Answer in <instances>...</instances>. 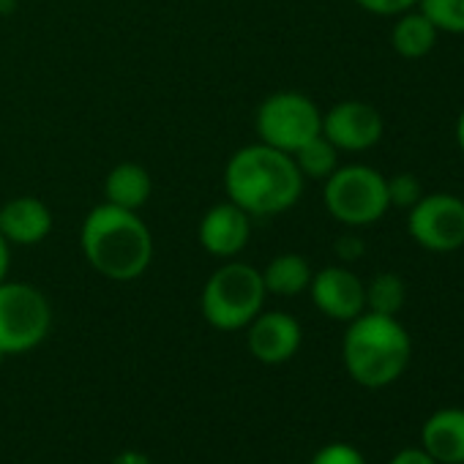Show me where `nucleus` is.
<instances>
[{
  "label": "nucleus",
  "mask_w": 464,
  "mask_h": 464,
  "mask_svg": "<svg viewBox=\"0 0 464 464\" xmlns=\"http://www.w3.org/2000/svg\"><path fill=\"white\" fill-rule=\"evenodd\" d=\"M382 115L366 102H339L328 112H323V137L331 140L336 150H369L382 140Z\"/></svg>",
  "instance_id": "1a4fd4ad"
},
{
  "label": "nucleus",
  "mask_w": 464,
  "mask_h": 464,
  "mask_svg": "<svg viewBox=\"0 0 464 464\" xmlns=\"http://www.w3.org/2000/svg\"><path fill=\"white\" fill-rule=\"evenodd\" d=\"M304 180L295 159L266 142L236 150L224 167L227 199L249 216H279L290 210L304 194Z\"/></svg>",
  "instance_id": "f257e3e1"
},
{
  "label": "nucleus",
  "mask_w": 464,
  "mask_h": 464,
  "mask_svg": "<svg viewBox=\"0 0 464 464\" xmlns=\"http://www.w3.org/2000/svg\"><path fill=\"white\" fill-rule=\"evenodd\" d=\"M153 194V178L142 164L123 161L110 169L104 178V199L110 205L126 208V210H140Z\"/></svg>",
  "instance_id": "2eb2a0df"
},
{
  "label": "nucleus",
  "mask_w": 464,
  "mask_h": 464,
  "mask_svg": "<svg viewBox=\"0 0 464 464\" xmlns=\"http://www.w3.org/2000/svg\"><path fill=\"white\" fill-rule=\"evenodd\" d=\"M323 199L328 213L347 227H369L391 208L385 175L366 164L336 167L325 178Z\"/></svg>",
  "instance_id": "39448f33"
},
{
  "label": "nucleus",
  "mask_w": 464,
  "mask_h": 464,
  "mask_svg": "<svg viewBox=\"0 0 464 464\" xmlns=\"http://www.w3.org/2000/svg\"><path fill=\"white\" fill-rule=\"evenodd\" d=\"M53 232V210L39 197H12L0 208V236L9 246H36Z\"/></svg>",
  "instance_id": "ddd939ff"
},
{
  "label": "nucleus",
  "mask_w": 464,
  "mask_h": 464,
  "mask_svg": "<svg viewBox=\"0 0 464 464\" xmlns=\"http://www.w3.org/2000/svg\"><path fill=\"white\" fill-rule=\"evenodd\" d=\"M456 142H459V150L464 153V110L459 112V121H456Z\"/></svg>",
  "instance_id": "cd10ccee"
},
{
  "label": "nucleus",
  "mask_w": 464,
  "mask_h": 464,
  "mask_svg": "<svg viewBox=\"0 0 464 464\" xmlns=\"http://www.w3.org/2000/svg\"><path fill=\"white\" fill-rule=\"evenodd\" d=\"M53 325L47 295L25 282H0V358L36 350Z\"/></svg>",
  "instance_id": "423d86ee"
},
{
  "label": "nucleus",
  "mask_w": 464,
  "mask_h": 464,
  "mask_svg": "<svg viewBox=\"0 0 464 464\" xmlns=\"http://www.w3.org/2000/svg\"><path fill=\"white\" fill-rule=\"evenodd\" d=\"M418 12L437 28V34L464 36V0H418Z\"/></svg>",
  "instance_id": "aec40b11"
},
{
  "label": "nucleus",
  "mask_w": 464,
  "mask_h": 464,
  "mask_svg": "<svg viewBox=\"0 0 464 464\" xmlns=\"http://www.w3.org/2000/svg\"><path fill=\"white\" fill-rule=\"evenodd\" d=\"M336 255H339L342 263H355V260L363 257V241L355 238V236H342L336 241Z\"/></svg>",
  "instance_id": "b1692460"
},
{
  "label": "nucleus",
  "mask_w": 464,
  "mask_h": 464,
  "mask_svg": "<svg viewBox=\"0 0 464 464\" xmlns=\"http://www.w3.org/2000/svg\"><path fill=\"white\" fill-rule=\"evenodd\" d=\"M112 464H150V459L145 453H140V450H121L112 459Z\"/></svg>",
  "instance_id": "a878e982"
},
{
  "label": "nucleus",
  "mask_w": 464,
  "mask_h": 464,
  "mask_svg": "<svg viewBox=\"0 0 464 464\" xmlns=\"http://www.w3.org/2000/svg\"><path fill=\"white\" fill-rule=\"evenodd\" d=\"M255 126L260 142L293 156L309 140L323 134V112L309 96L298 91H279L260 104Z\"/></svg>",
  "instance_id": "0eeeda50"
},
{
  "label": "nucleus",
  "mask_w": 464,
  "mask_h": 464,
  "mask_svg": "<svg viewBox=\"0 0 464 464\" xmlns=\"http://www.w3.org/2000/svg\"><path fill=\"white\" fill-rule=\"evenodd\" d=\"M410 238L434 255H450L464 246V199L448 191L423 194L407 216Z\"/></svg>",
  "instance_id": "6e6552de"
},
{
  "label": "nucleus",
  "mask_w": 464,
  "mask_h": 464,
  "mask_svg": "<svg viewBox=\"0 0 464 464\" xmlns=\"http://www.w3.org/2000/svg\"><path fill=\"white\" fill-rule=\"evenodd\" d=\"M246 328L249 353L268 366L287 363L304 342L301 323L287 312H260Z\"/></svg>",
  "instance_id": "9b49d317"
},
{
  "label": "nucleus",
  "mask_w": 464,
  "mask_h": 464,
  "mask_svg": "<svg viewBox=\"0 0 464 464\" xmlns=\"http://www.w3.org/2000/svg\"><path fill=\"white\" fill-rule=\"evenodd\" d=\"M309 464H366V459L350 442H328L312 456Z\"/></svg>",
  "instance_id": "4be33fe9"
},
{
  "label": "nucleus",
  "mask_w": 464,
  "mask_h": 464,
  "mask_svg": "<svg viewBox=\"0 0 464 464\" xmlns=\"http://www.w3.org/2000/svg\"><path fill=\"white\" fill-rule=\"evenodd\" d=\"M266 295L263 271L249 263H227L205 282L199 309L216 331H241L263 312Z\"/></svg>",
  "instance_id": "20e7f679"
},
{
  "label": "nucleus",
  "mask_w": 464,
  "mask_h": 464,
  "mask_svg": "<svg viewBox=\"0 0 464 464\" xmlns=\"http://www.w3.org/2000/svg\"><path fill=\"white\" fill-rule=\"evenodd\" d=\"M437 36H440V34H437V28L426 20V14L418 12V9H410V12H404V14L396 17V25H393V31H391V44H393V50H396L401 58H407V61H420V58H426V55L434 50Z\"/></svg>",
  "instance_id": "dca6fc26"
},
{
  "label": "nucleus",
  "mask_w": 464,
  "mask_h": 464,
  "mask_svg": "<svg viewBox=\"0 0 464 464\" xmlns=\"http://www.w3.org/2000/svg\"><path fill=\"white\" fill-rule=\"evenodd\" d=\"M312 266L306 257L301 255H279L268 263V268L263 271V282H266V290L274 293V295H282V298H293V295H301L309 290L312 285Z\"/></svg>",
  "instance_id": "f3484780"
},
{
  "label": "nucleus",
  "mask_w": 464,
  "mask_h": 464,
  "mask_svg": "<svg viewBox=\"0 0 464 464\" xmlns=\"http://www.w3.org/2000/svg\"><path fill=\"white\" fill-rule=\"evenodd\" d=\"M404 301H407V287H404L401 276H396V274H388V271L377 274L366 285V312L396 317L401 312Z\"/></svg>",
  "instance_id": "6ab92c4d"
},
{
  "label": "nucleus",
  "mask_w": 464,
  "mask_h": 464,
  "mask_svg": "<svg viewBox=\"0 0 464 464\" xmlns=\"http://www.w3.org/2000/svg\"><path fill=\"white\" fill-rule=\"evenodd\" d=\"M412 342L396 317L363 312L350 320L342 342L347 374L363 388H385L410 366Z\"/></svg>",
  "instance_id": "7ed1b4c3"
},
{
  "label": "nucleus",
  "mask_w": 464,
  "mask_h": 464,
  "mask_svg": "<svg viewBox=\"0 0 464 464\" xmlns=\"http://www.w3.org/2000/svg\"><path fill=\"white\" fill-rule=\"evenodd\" d=\"M420 448L437 464H464V410L442 407L420 429Z\"/></svg>",
  "instance_id": "4468645a"
},
{
  "label": "nucleus",
  "mask_w": 464,
  "mask_h": 464,
  "mask_svg": "<svg viewBox=\"0 0 464 464\" xmlns=\"http://www.w3.org/2000/svg\"><path fill=\"white\" fill-rule=\"evenodd\" d=\"M391 464H437V461L423 448H404L391 459Z\"/></svg>",
  "instance_id": "393cba45"
},
{
  "label": "nucleus",
  "mask_w": 464,
  "mask_h": 464,
  "mask_svg": "<svg viewBox=\"0 0 464 464\" xmlns=\"http://www.w3.org/2000/svg\"><path fill=\"white\" fill-rule=\"evenodd\" d=\"M355 4L377 17H399L418 6V0H355Z\"/></svg>",
  "instance_id": "5701e85b"
},
{
  "label": "nucleus",
  "mask_w": 464,
  "mask_h": 464,
  "mask_svg": "<svg viewBox=\"0 0 464 464\" xmlns=\"http://www.w3.org/2000/svg\"><path fill=\"white\" fill-rule=\"evenodd\" d=\"M298 169L304 178L312 180H325L336 167H339V150L331 140H325L323 134H317L314 140H309L304 148H298L293 153Z\"/></svg>",
  "instance_id": "a211bd4d"
},
{
  "label": "nucleus",
  "mask_w": 464,
  "mask_h": 464,
  "mask_svg": "<svg viewBox=\"0 0 464 464\" xmlns=\"http://www.w3.org/2000/svg\"><path fill=\"white\" fill-rule=\"evenodd\" d=\"M252 238V216L236 202L213 205L199 221V244L213 257H236Z\"/></svg>",
  "instance_id": "f8f14e48"
},
{
  "label": "nucleus",
  "mask_w": 464,
  "mask_h": 464,
  "mask_svg": "<svg viewBox=\"0 0 464 464\" xmlns=\"http://www.w3.org/2000/svg\"><path fill=\"white\" fill-rule=\"evenodd\" d=\"M9 274V241L0 236V282H6Z\"/></svg>",
  "instance_id": "bb28decb"
},
{
  "label": "nucleus",
  "mask_w": 464,
  "mask_h": 464,
  "mask_svg": "<svg viewBox=\"0 0 464 464\" xmlns=\"http://www.w3.org/2000/svg\"><path fill=\"white\" fill-rule=\"evenodd\" d=\"M385 186H388V202H391V208L410 210L423 197V186H420V180L412 172L391 175V178H385Z\"/></svg>",
  "instance_id": "412c9836"
},
{
  "label": "nucleus",
  "mask_w": 464,
  "mask_h": 464,
  "mask_svg": "<svg viewBox=\"0 0 464 464\" xmlns=\"http://www.w3.org/2000/svg\"><path fill=\"white\" fill-rule=\"evenodd\" d=\"M80 246L88 266L112 282L140 279L153 260V236L137 210L96 205L80 229Z\"/></svg>",
  "instance_id": "f03ea898"
},
{
  "label": "nucleus",
  "mask_w": 464,
  "mask_h": 464,
  "mask_svg": "<svg viewBox=\"0 0 464 464\" xmlns=\"http://www.w3.org/2000/svg\"><path fill=\"white\" fill-rule=\"evenodd\" d=\"M314 306L339 323H350L366 312V285L344 266H328L312 276L309 285Z\"/></svg>",
  "instance_id": "9d476101"
}]
</instances>
